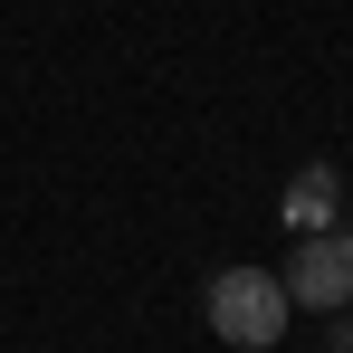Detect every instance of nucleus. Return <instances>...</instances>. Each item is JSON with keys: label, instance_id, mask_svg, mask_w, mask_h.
<instances>
[{"label": "nucleus", "instance_id": "1", "mask_svg": "<svg viewBox=\"0 0 353 353\" xmlns=\"http://www.w3.org/2000/svg\"><path fill=\"white\" fill-rule=\"evenodd\" d=\"M201 325L239 353H268L287 334V287L268 277V268H220L210 287H201Z\"/></svg>", "mask_w": 353, "mask_h": 353}, {"label": "nucleus", "instance_id": "2", "mask_svg": "<svg viewBox=\"0 0 353 353\" xmlns=\"http://www.w3.org/2000/svg\"><path fill=\"white\" fill-rule=\"evenodd\" d=\"M287 305H315V315H334V305H353V230H305L287 248Z\"/></svg>", "mask_w": 353, "mask_h": 353}, {"label": "nucleus", "instance_id": "3", "mask_svg": "<svg viewBox=\"0 0 353 353\" xmlns=\"http://www.w3.org/2000/svg\"><path fill=\"white\" fill-rule=\"evenodd\" d=\"M334 191H344V181H334V163H305V172H296V191H287L296 230H334V220H325V210H334Z\"/></svg>", "mask_w": 353, "mask_h": 353}, {"label": "nucleus", "instance_id": "4", "mask_svg": "<svg viewBox=\"0 0 353 353\" xmlns=\"http://www.w3.org/2000/svg\"><path fill=\"white\" fill-rule=\"evenodd\" d=\"M325 353H353V305H334V315H325Z\"/></svg>", "mask_w": 353, "mask_h": 353}, {"label": "nucleus", "instance_id": "5", "mask_svg": "<svg viewBox=\"0 0 353 353\" xmlns=\"http://www.w3.org/2000/svg\"><path fill=\"white\" fill-rule=\"evenodd\" d=\"M334 230H353V201H344V220H334Z\"/></svg>", "mask_w": 353, "mask_h": 353}]
</instances>
